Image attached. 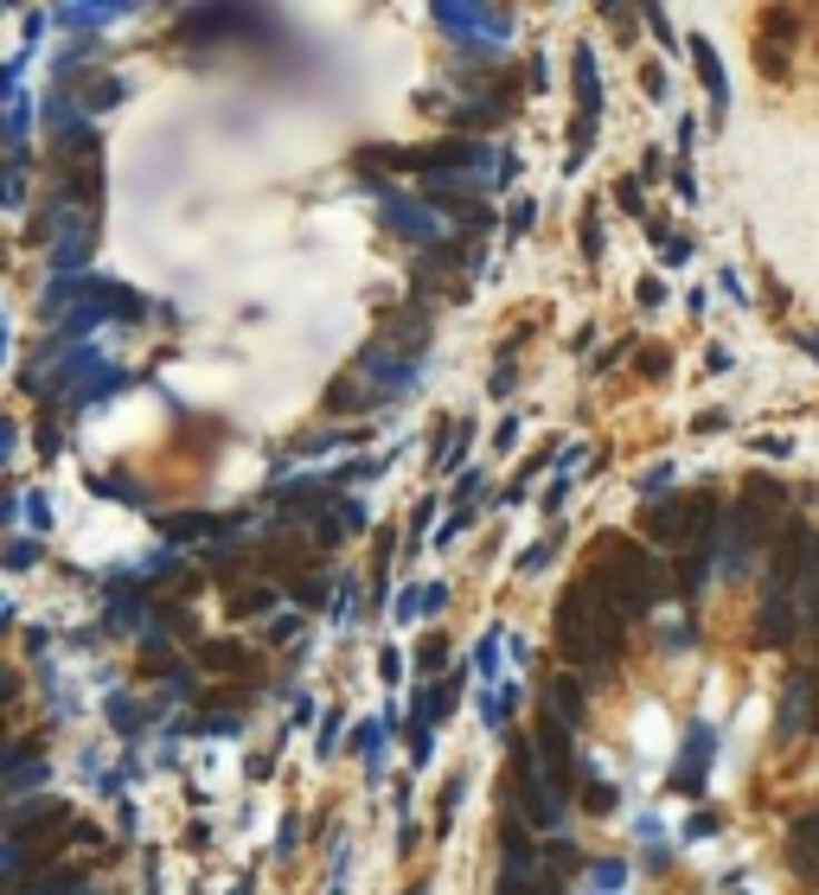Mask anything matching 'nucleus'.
<instances>
[{
  "instance_id": "nucleus-11",
  "label": "nucleus",
  "mask_w": 819,
  "mask_h": 895,
  "mask_svg": "<svg viewBox=\"0 0 819 895\" xmlns=\"http://www.w3.org/2000/svg\"><path fill=\"white\" fill-rule=\"evenodd\" d=\"M621 211H634L640 218V179H621Z\"/></svg>"
},
{
  "instance_id": "nucleus-12",
  "label": "nucleus",
  "mask_w": 819,
  "mask_h": 895,
  "mask_svg": "<svg viewBox=\"0 0 819 895\" xmlns=\"http://www.w3.org/2000/svg\"><path fill=\"white\" fill-rule=\"evenodd\" d=\"M800 883H813V889H819V864H813V869H807V876H800Z\"/></svg>"
},
{
  "instance_id": "nucleus-5",
  "label": "nucleus",
  "mask_w": 819,
  "mask_h": 895,
  "mask_svg": "<svg viewBox=\"0 0 819 895\" xmlns=\"http://www.w3.org/2000/svg\"><path fill=\"white\" fill-rule=\"evenodd\" d=\"M788 857H793V869H800V876H807V869L819 864V806L807 818H800V825H793V838H788Z\"/></svg>"
},
{
  "instance_id": "nucleus-2",
  "label": "nucleus",
  "mask_w": 819,
  "mask_h": 895,
  "mask_svg": "<svg viewBox=\"0 0 819 895\" xmlns=\"http://www.w3.org/2000/svg\"><path fill=\"white\" fill-rule=\"evenodd\" d=\"M512 774H519V799H525V818L532 825H551L557 818V793L537 780V762H532V748L519 742V755H512Z\"/></svg>"
},
{
  "instance_id": "nucleus-3",
  "label": "nucleus",
  "mask_w": 819,
  "mask_h": 895,
  "mask_svg": "<svg viewBox=\"0 0 819 895\" xmlns=\"http://www.w3.org/2000/svg\"><path fill=\"white\" fill-rule=\"evenodd\" d=\"M691 518H698V499H665V506L647 511V531L660 537V544H679L691 531Z\"/></svg>"
},
{
  "instance_id": "nucleus-7",
  "label": "nucleus",
  "mask_w": 819,
  "mask_h": 895,
  "mask_svg": "<svg viewBox=\"0 0 819 895\" xmlns=\"http://www.w3.org/2000/svg\"><path fill=\"white\" fill-rule=\"evenodd\" d=\"M551 710H557L563 723H576V716H583V690L570 685V678H551Z\"/></svg>"
},
{
  "instance_id": "nucleus-6",
  "label": "nucleus",
  "mask_w": 819,
  "mask_h": 895,
  "mask_svg": "<svg viewBox=\"0 0 819 895\" xmlns=\"http://www.w3.org/2000/svg\"><path fill=\"white\" fill-rule=\"evenodd\" d=\"M691 58H698V77H704V90H711V116L723 122V97H730V83H723V64L711 58L704 39H691Z\"/></svg>"
},
{
  "instance_id": "nucleus-9",
  "label": "nucleus",
  "mask_w": 819,
  "mask_h": 895,
  "mask_svg": "<svg viewBox=\"0 0 819 895\" xmlns=\"http://www.w3.org/2000/svg\"><path fill=\"white\" fill-rule=\"evenodd\" d=\"M583 256H602V225H595V211L583 218Z\"/></svg>"
},
{
  "instance_id": "nucleus-1",
  "label": "nucleus",
  "mask_w": 819,
  "mask_h": 895,
  "mask_svg": "<svg viewBox=\"0 0 819 895\" xmlns=\"http://www.w3.org/2000/svg\"><path fill=\"white\" fill-rule=\"evenodd\" d=\"M557 646H563V659L583 665V672H602V665L621 653V601H614L595 576H583V583L563 595Z\"/></svg>"
},
{
  "instance_id": "nucleus-8",
  "label": "nucleus",
  "mask_w": 819,
  "mask_h": 895,
  "mask_svg": "<svg viewBox=\"0 0 819 895\" xmlns=\"http://www.w3.org/2000/svg\"><path fill=\"white\" fill-rule=\"evenodd\" d=\"M237 665H244L237 646H205V672H237Z\"/></svg>"
},
{
  "instance_id": "nucleus-13",
  "label": "nucleus",
  "mask_w": 819,
  "mask_h": 895,
  "mask_svg": "<svg viewBox=\"0 0 819 895\" xmlns=\"http://www.w3.org/2000/svg\"><path fill=\"white\" fill-rule=\"evenodd\" d=\"M807 729H819V704H813V716H807Z\"/></svg>"
},
{
  "instance_id": "nucleus-4",
  "label": "nucleus",
  "mask_w": 819,
  "mask_h": 895,
  "mask_svg": "<svg viewBox=\"0 0 819 895\" xmlns=\"http://www.w3.org/2000/svg\"><path fill=\"white\" fill-rule=\"evenodd\" d=\"M762 634L774 639V646H788V639H793V601H788V588H768V595H762Z\"/></svg>"
},
{
  "instance_id": "nucleus-10",
  "label": "nucleus",
  "mask_w": 819,
  "mask_h": 895,
  "mask_svg": "<svg viewBox=\"0 0 819 895\" xmlns=\"http://www.w3.org/2000/svg\"><path fill=\"white\" fill-rule=\"evenodd\" d=\"M71 889H77V876H58V883H51V876H46L39 889H20V895H71Z\"/></svg>"
}]
</instances>
